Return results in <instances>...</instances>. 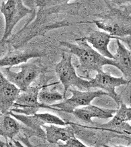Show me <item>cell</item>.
I'll use <instances>...</instances> for the list:
<instances>
[{
  "instance_id": "obj_5",
  "label": "cell",
  "mask_w": 131,
  "mask_h": 147,
  "mask_svg": "<svg viewBox=\"0 0 131 147\" xmlns=\"http://www.w3.org/2000/svg\"><path fill=\"white\" fill-rule=\"evenodd\" d=\"M1 13L3 15L5 20V31L1 40V45L3 46L11 36L15 26L24 17L30 14H32V9L24 5L22 1H2Z\"/></svg>"
},
{
  "instance_id": "obj_22",
  "label": "cell",
  "mask_w": 131,
  "mask_h": 147,
  "mask_svg": "<svg viewBox=\"0 0 131 147\" xmlns=\"http://www.w3.org/2000/svg\"><path fill=\"white\" fill-rule=\"evenodd\" d=\"M9 142L12 147H25L19 141L13 140Z\"/></svg>"
},
{
  "instance_id": "obj_7",
  "label": "cell",
  "mask_w": 131,
  "mask_h": 147,
  "mask_svg": "<svg viewBox=\"0 0 131 147\" xmlns=\"http://www.w3.org/2000/svg\"><path fill=\"white\" fill-rule=\"evenodd\" d=\"M41 88V86H30L26 90L21 92L10 111L30 116L37 114L41 109H50V107H47L39 102V92Z\"/></svg>"
},
{
  "instance_id": "obj_6",
  "label": "cell",
  "mask_w": 131,
  "mask_h": 147,
  "mask_svg": "<svg viewBox=\"0 0 131 147\" xmlns=\"http://www.w3.org/2000/svg\"><path fill=\"white\" fill-rule=\"evenodd\" d=\"M68 91L72 94V96L64 99L61 102L51 105L53 110L72 114L76 109L90 105L91 102L96 98L108 96V94L102 90L84 91L70 88Z\"/></svg>"
},
{
  "instance_id": "obj_2",
  "label": "cell",
  "mask_w": 131,
  "mask_h": 147,
  "mask_svg": "<svg viewBox=\"0 0 131 147\" xmlns=\"http://www.w3.org/2000/svg\"><path fill=\"white\" fill-rule=\"evenodd\" d=\"M76 44L66 41L60 42L61 45L66 47V52L75 55L78 59L76 71L80 77L90 80L93 73L103 72L105 65L116 67L113 59H108L102 55L88 44L84 37L76 39Z\"/></svg>"
},
{
  "instance_id": "obj_8",
  "label": "cell",
  "mask_w": 131,
  "mask_h": 147,
  "mask_svg": "<svg viewBox=\"0 0 131 147\" xmlns=\"http://www.w3.org/2000/svg\"><path fill=\"white\" fill-rule=\"evenodd\" d=\"M98 28L104 30L110 35L120 40L131 36V23L122 18L116 17L113 12L103 18L94 20Z\"/></svg>"
},
{
  "instance_id": "obj_27",
  "label": "cell",
  "mask_w": 131,
  "mask_h": 147,
  "mask_svg": "<svg viewBox=\"0 0 131 147\" xmlns=\"http://www.w3.org/2000/svg\"><path fill=\"white\" fill-rule=\"evenodd\" d=\"M130 135H131V134H130Z\"/></svg>"
},
{
  "instance_id": "obj_11",
  "label": "cell",
  "mask_w": 131,
  "mask_h": 147,
  "mask_svg": "<svg viewBox=\"0 0 131 147\" xmlns=\"http://www.w3.org/2000/svg\"><path fill=\"white\" fill-rule=\"evenodd\" d=\"M45 55L43 51L32 48L27 49L24 50L14 49L7 52L0 60L1 67H13L27 63L31 59L41 57Z\"/></svg>"
},
{
  "instance_id": "obj_13",
  "label": "cell",
  "mask_w": 131,
  "mask_h": 147,
  "mask_svg": "<svg viewBox=\"0 0 131 147\" xmlns=\"http://www.w3.org/2000/svg\"><path fill=\"white\" fill-rule=\"evenodd\" d=\"M116 110L117 109H103L90 105L76 109L72 114L82 122L92 123L93 118L103 119L112 118Z\"/></svg>"
},
{
  "instance_id": "obj_16",
  "label": "cell",
  "mask_w": 131,
  "mask_h": 147,
  "mask_svg": "<svg viewBox=\"0 0 131 147\" xmlns=\"http://www.w3.org/2000/svg\"><path fill=\"white\" fill-rule=\"evenodd\" d=\"M70 125L64 127L51 125H44L42 127L45 130L47 141L51 144H57L59 141L66 142L75 137L74 129Z\"/></svg>"
},
{
  "instance_id": "obj_17",
  "label": "cell",
  "mask_w": 131,
  "mask_h": 147,
  "mask_svg": "<svg viewBox=\"0 0 131 147\" xmlns=\"http://www.w3.org/2000/svg\"><path fill=\"white\" fill-rule=\"evenodd\" d=\"M20 129V125L10 114H1L0 134L5 140L8 139L13 140Z\"/></svg>"
},
{
  "instance_id": "obj_12",
  "label": "cell",
  "mask_w": 131,
  "mask_h": 147,
  "mask_svg": "<svg viewBox=\"0 0 131 147\" xmlns=\"http://www.w3.org/2000/svg\"><path fill=\"white\" fill-rule=\"evenodd\" d=\"M126 104L121 102L112 119L108 123L100 124L95 129L121 134V131L127 134H131V126L127 123Z\"/></svg>"
},
{
  "instance_id": "obj_9",
  "label": "cell",
  "mask_w": 131,
  "mask_h": 147,
  "mask_svg": "<svg viewBox=\"0 0 131 147\" xmlns=\"http://www.w3.org/2000/svg\"><path fill=\"white\" fill-rule=\"evenodd\" d=\"M91 88H100L108 94L116 102L119 107L122 102L120 97L116 93V87L126 85L130 82L123 77H115L103 72L96 74L94 78L89 80Z\"/></svg>"
},
{
  "instance_id": "obj_19",
  "label": "cell",
  "mask_w": 131,
  "mask_h": 147,
  "mask_svg": "<svg viewBox=\"0 0 131 147\" xmlns=\"http://www.w3.org/2000/svg\"><path fill=\"white\" fill-rule=\"evenodd\" d=\"M8 114H10L12 117L20 121L27 127L39 134L40 136H43L44 134L46 136L45 132H44V131L41 129L45 125L36 114L34 115L27 116L20 114H17L11 111H9Z\"/></svg>"
},
{
  "instance_id": "obj_1",
  "label": "cell",
  "mask_w": 131,
  "mask_h": 147,
  "mask_svg": "<svg viewBox=\"0 0 131 147\" xmlns=\"http://www.w3.org/2000/svg\"><path fill=\"white\" fill-rule=\"evenodd\" d=\"M28 2L31 6L30 8L32 9V17L20 30L7 41L15 49L50 30L79 24L74 19L79 15L82 5L80 2L48 0Z\"/></svg>"
},
{
  "instance_id": "obj_18",
  "label": "cell",
  "mask_w": 131,
  "mask_h": 147,
  "mask_svg": "<svg viewBox=\"0 0 131 147\" xmlns=\"http://www.w3.org/2000/svg\"><path fill=\"white\" fill-rule=\"evenodd\" d=\"M57 83L41 86L39 92L38 100L41 104L50 107L55 102L64 99V96L57 91L55 84Z\"/></svg>"
},
{
  "instance_id": "obj_4",
  "label": "cell",
  "mask_w": 131,
  "mask_h": 147,
  "mask_svg": "<svg viewBox=\"0 0 131 147\" xmlns=\"http://www.w3.org/2000/svg\"><path fill=\"white\" fill-rule=\"evenodd\" d=\"M1 72L21 92L28 88L44 70L43 67L34 62H27L13 67H1Z\"/></svg>"
},
{
  "instance_id": "obj_21",
  "label": "cell",
  "mask_w": 131,
  "mask_h": 147,
  "mask_svg": "<svg viewBox=\"0 0 131 147\" xmlns=\"http://www.w3.org/2000/svg\"><path fill=\"white\" fill-rule=\"evenodd\" d=\"M59 147H88L83 144L76 137L70 139L66 142V144L59 146Z\"/></svg>"
},
{
  "instance_id": "obj_3",
  "label": "cell",
  "mask_w": 131,
  "mask_h": 147,
  "mask_svg": "<svg viewBox=\"0 0 131 147\" xmlns=\"http://www.w3.org/2000/svg\"><path fill=\"white\" fill-rule=\"evenodd\" d=\"M72 55L68 52H63L60 61L55 67V73L64 88L63 95L66 99V94L71 87H77L84 91H90L89 80H86L78 75L72 63Z\"/></svg>"
},
{
  "instance_id": "obj_20",
  "label": "cell",
  "mask_w": 131,
  "mask_h": 147,
  "mask_svg": "<svg viewBox=\"0 0 131 147\" xmlns=\"http://www.w3.org/2000/svg\"><path fill=\"white\" fill-rule=\"evenodd\" d=\"M36 115L38 117L44 125L49 124L51 125H59V126H66L69 125L70 123L65 122L57 116L53 115L49 113L36 114Z\"/></svg>"
},
{
  "instance_id": "obj_14",
  "label": "cell",
  "mask_w": 131,
  "mask_h": 147,
  "mask_svg": "<svg viewBox=\"0 0 131 147\" xmlns=\"http://www.w3.org/2000/svg\"><path fill=\"white\" fill-rule=\"evenodd\" d=\"M84 38L102 55L108 59H114V55L109 51L108 46L111 39L116 40L115 37L105 32L93 30L87 36L84 37Z\"/></svg>"
},
{
  "instance_id": "obj_24",
  "label": "cell",
  "mask_w": 131,
  "mask_h": 147,
  "mask_svg": "<svg viewBox=\"0 0 131 147\" xmlns=\"http://www.w3.org/2000/svg\"><path fill=\"white\" fill-rule=\"evenodd\" d=\"M104 147H126V146H123V145H115V146H108V145H104Z\"/></svg>"
},
{
  "instance_id": "obj_23",
  "label": "cell",
  "mask_w": 131,
  "mask_h": 147,
  "mask_svg": "<svg viewBox=\"0 0 131 147\" xmlns=\"http://www.w3.org/2000/svg\"><path fill=\"white\" fill-rule=\"evenodd\" d=\"M126 118L127 121H131V107L127 108L126 111Z\"/></svg>"
},
{
  "instance_id": "obj_25",
  "label": "cell",
  "mask_w": 131,
  "mask_h": 147,
  "mask_svg": "<svg viewBox=\"0 0 131 147\" xmlns=\"http://www.w3.org/2000/svg\"><path fill=\"white\" fill-rule=\"evenodd\" d=\"M7 141V147H12L10 145L9 143V141Z\"/></svg>"
},
{
  "instance_id": "obj_26",
  "label": "cell",
  "mask_w": 131,
  "mask_h": 147,
  "mask_svg": "<svg viewBox=\"0 0 131 147\" xmlns=\"http://www.w3.org/2000/svg\"><path fill=\"white\" fill-rule=\"evenodd\" d=\"M130 38H131V36H130Z\"/></svg>"
},
{
  "instance_id": "obj_10",
  "label": "cell",
  "mask_w": 131,
  "mask_h": 147,
  "mask_svg": "<svg viewBox=\"0 0 131 147\" xmlns=\"http://www.w3.org/2000/svg\"><path fill=\"white\" fill-rule=\"evenodd\" d=\"M0 111L1 114H7L13 108L21 91L0 73Z\"/></svg>"
},
{
  "instance_id": "obj_15",
  "label": "cell",
  "mask_w": 131,
  "mask_h": 147,
  "mask_svg": "<svg viewBox=\"0 0 131 147\" xmlns=\"http://www.w3.org/2000/svg\"><path fill=\"white\" fill-rule=\"evenodd\" d=\"M117 49L113 60L116 68L123 74V77L131 81V50L126 48L120 40H116Z\"/></svg>"
}]
</instances>
